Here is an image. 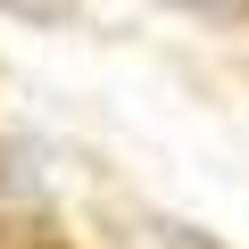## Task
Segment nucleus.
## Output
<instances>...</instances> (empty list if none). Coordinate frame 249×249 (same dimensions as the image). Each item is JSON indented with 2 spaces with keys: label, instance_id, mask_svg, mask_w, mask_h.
I'll return each mask as SVG.
<instances>
[{
  "label": "nucleus",
  "instance_id": "nucleus-1",
  "mask_svg": "<svg viewBox=\"0 0 249 249\" xmlns=\"http://www.w3.org/2000/svg\"><path fill=\"white\" fill-rule=\"evenodd\" d=\"M9 17H25V25H67L75 17V0H0Z\"/></svg>",
  "mask_w": 249,
  "mask_h": 249
},
{
  "label": "nucleus",
  "instance_id": "nucleus-2",
  "mask_svg": "<svg viewBox=\"0 0 249 249\" xmlns=\"http://www.w3.org/2000/svg\"><path fill=\"white\" fill-rule=\"evenodd\" d=\"M158 249H224V241L199 232V224H158Z\"/></svg>",
  "mask_w": 249,
  "mask_h": 249
}]
</instances>
